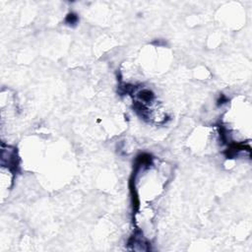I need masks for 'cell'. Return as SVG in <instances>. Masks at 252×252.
<instances>
[{"mask_svg":"<svg viewBox=\"0 0 252 252\" xmlns=\"http://www.w3.org/2000/svg\"><path fill=\"white\" fill-rule=\"evenodd\" d=\"M66 21H67L68 24H75L77 22V16L74 15V14H70V15H68Z\"/></svg>","mask_w":252,"mask_h":252,"instance_id":"cell-1","label":"cell"}]
</instances>
